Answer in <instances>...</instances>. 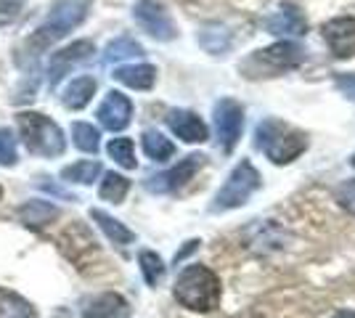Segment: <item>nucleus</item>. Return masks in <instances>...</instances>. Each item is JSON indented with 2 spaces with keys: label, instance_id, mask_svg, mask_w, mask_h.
Masks as SVG:
<instances>
[{
  "label": "nucleus",
  "instance_id": "f257e3e1",
  "mask_svg": "<svg viewBox=\"0 0 355 318\" xmlns=\"http://www.w3.org/2000/svg\"><path fill=\"white\" fill-rule=\"evenodd\" d=\"M90 14V0H56L51 6V11L45 16V21L37 27V32L27 40L30 56L43 53L45 48L64 40L72 30H77Z\"/></svg>",
  "mask_w": 355,
  "mask_h": 318
},
{
  "label": "nucleus",
  "instance_id": "f03ea898",
  "mask_svg": "<svg viewBox=\"0 0 355 318\" xmlns=\"http://www.w3.org/2000/svg\"><path fill=\"white\" fill-rule=\"evenodd\" d=\"M173 294L183 308L196 310V313H209L220 305V279L209 271L207 265L193 263L178 273Z\"/></svg>",
  "mask_w": 355,
  "mask_h": 318
},
{
  "label": "nucleus",
  "instance_id": "7ed1b4c3",
  "mask_svg": "<svg viewBox=\"0 0 355 318\" xmlns=\"http://www.w3.org/2000/svg\"><path fill=\"white\" fill-rule=\"evenodd\" d=\"M254 143L273 165H289L300 154L308 152V136L295 125L276 117H268L254 130Z\"/></svg>",
  "mask_w": 355,
  "mask_h": 318
},
{
  "label": "nucleus",
  "instance_id": "20e7f679",
  "mask_svg": "<svg viewBox=\"0 0 355 318\" xmlns=\"http://www.w3.org/2000/svg\"><path fill=\"white\" fill-rule=\"evenodd\" d=\"M19 133L24 146L37 157L45 159H56L67 152V138L56 122L48 114H37V112H21L19 114Z\"/></svg>",
  "mask_w": 355,
  "mask_h": 318
},
{
  "label": "nucleus",
  "instance_id": "39448f33",
  "mask_svg": "<svg viewBox=\"0 0 355 318\" xmlns=\"http://www.w3.org/2000/svg\"><path fill=\"white\" fill-rule=\"evenodd\" d=\"M260 186H263V178H260V173L254 170L250 159H241L234 170H231V175H228V181L223 183V188L215 194L212 199V212H228V210H239V207H244L247 202L252 199V194H257L260 191Z\"/></svg>",
  "mask_w": 355,
  "mask_h": 318
},
{
  "label": "nucleus",
  "instance_id": "423d86ee",
  "mask_svg": "<svg viewBox=\"0 0 355 318\" xmlns=\"http://www.w3.org/2000/svg\"><path fill=\"white\" fill-rule=\"evenodd\" d=\"M302 61H305V51L297 46V43H292V40H282L276 46H268L263 51H257L244 64V69L252 72L250 77L260 75V72H266V77H273L279 75V72H286V69H295Z\"/></svg>",
  "mask_w": 355,
  "mask_h": 318
},
{
  "label": "nucleus",
  "instance_id": "0eeeda50",
  "mask_svg": "<svg viewBox=\"0 0 355 318\" xmlns=\"http://www.w3.org/2000/svg\"><path fill=\"white\" fill-rule=\"evenodd\" d=\"M133 19L138 21L141 30L151 35L154 40H159V43H170L178 37L175 21L170 19L167 8L159 0H138L133 8Z\"/></svg>",
  "mask_w": 355,
  "mask_h": 318
},
{
  "label": "nucleus",
  "instance_id": "6e6552de",
  "mask_svg": "<svg viewBox=\"0 0 355 318\" xmlns=\"http://www.w3.org/2000/svg\"><path fill=\"white\" fill-rule=\"evenodd\" d=\"M215 130H218V143L225 154H231L236 149L241 130H244V109L234 98H220L215 104Z\"/></svg>",
  "mask_w": 355,
  "mask_h": 318
},
{
  "label": "nucleus",
  "instance_id": "1a4fd4ad",
  "mask_svg": "<svg viewBox=\"0 0 355 318\" xmlns=\"http://www.w3.org/2000/svg\"><path fill=\"white\" fill-rule=\"evenodd\" d=\"M205 159H207L205 154H189L186 159H180V162H178L175 167H170L167 173H159V175L148 178L146 191H151V194H173V191H180V188L205 167Z\"/></svg>",
  "mask_w": 355,
  "mask_h": 318
},
{
  "label": "nucleus",
  "instance_id": "9d476101",
  "mask_svg": "<svg viewBox=\"0 0 355 318\" xmlns=\"http://www.w3.org/2000/svg\"><path fill=\"white\" fill-rule=\"evenodd\" d=\"M61 249L77 268H85L90 258L98 255V244H96L93 233L88 231V226H83V223H72L61 233Z\"/></svg>",
  "mask_w": 355,
  "mask_h": 318
},
{
  "label": "nucleus",
  "instance_id": "9b49d317",
  "mask_svg": "<svg viewBox=\"0 0 355 318\" xmlns=\"http://www.w3.org/2000/svg\"><path fill=\"white\" fill-rule=\"evenodd\" d=\"M96 117H98V122L104 125L106 130L119 133V130H125L130 125V120H133V101L128 96H122L119 91H109L106 98L101 101V106H98Z\"/></svg>",
  "mask_w": 355,
  "mask_h": 318
},
{
  "label": "nucleus",
  "instance_id": "f8f14e48",
  "mask_svg": "<svg viewBox=\"0 0 355 318\" xmlns=\"http://www.w3.org/2000/svg\"><path fill=\"white\" fill-rule=\"evenodd\" d=\"M93 53H96V48H93L90 40H77V43L67 46L64 51H59V53H53V59H51V69H48L51 85H59L61 80L69 75L74 67H80V64L90 61Z\"/></svg>",
  "mask_w": 355,
  "mask_h": 318
},
{
  "label": "nucleus",
  "instance_id": "ddd939ff",
  "mask_svg": "<svg viewBox=\"0 0 355 318\" xmlns=\"http://www.w3.org/2000/svg\"><path fill=\"white\" fill-rule=\"evenodd\" d=\"M324 40L329 43L337 59H353L355 56V19L353 16H337L324 24Z\"/></svg>",
  "mask_w": 355,
  "mask_h": 318
},
{
  "label": "nucleus",
  "instance_id": "4468645a",
  "mask_svg": "<svg viewBox=\"0 0 355 318\" xmlns=\"http://www.w3.org/2000/svg\"><path fill=\"white\" fill-rule=\"evenodd\" d=\"M167 127H170L180 141H186V143H205L209 138L207 125L202 122L199 114H193L189 109H173V112L167 114Z\"/></svg>",
  "mask_w": 355,
  "mask_h": 318
},
{
  "label": "nucleus",
  "instance_id": "2eb2a0df",
  "mask_svg": "<svg viewBox=\"0 0 355 318\" xmlns=\"http://www.w3.org/2000/svg\"><path fill=\"white\" fill-rule=\"evenodd\" d=\"M266 30L279 37H300L308 32V19L295 3H284L276 14L266 19Z\"/></svg>",
  "mask_w": 355,
  "mask_h": 318
},
{
  "label": "nucleus",
  "instance_id": "dca6fc26",
  "mask_svg": "<svg viewBox=\"0 0 355 318\" xmlns=\"http://www.w3.org/2000/svg\"><path fill=\"white\" fill-rule=\"evenodd\" d=\"M83 318H130V305L117 292H104L90 300Z\"/></svg>",
  "mask_w": 355,
  "mask_h": 318
},
{
  "label": "nucleus",
  "instance_id": "f3484780",
  "mask_svg": "<svg viewBox=\"0 0 355 318\" xmlns=\"http://www.w3.org/2000/svg\"><path fill=\"white\" fill-rule=\"evenodd\" d=\"M112 77L133 91H148L157 82V69L151 64H128V67H117Z\"/></svg>",
  "mask_w": 355,
  "mask_h": 318
},
{
  "label": "nucleus",
  "instance_id": "a211bd4d",
  "mask_svg": "<svg viewBox=\"0 0 355 318\" xmlns=\"http://www.w3.org/2000/svg\"><path fill=\"white\" fill-rule=\"evenodd\" d=\"M96 80L88 75L77 77L72 80L67 88H64V96H61V104L67 106V109H72V112H80V109H85L90 104V98L96 96Z\"/></svg>",
  "mask_w": 355,
  "mask_h": 318
},
{
  "label": "nucleus",
  "instance_id": "6ab92c4d",
  "mask_svg": "<svg viewBox=\"0 0 355 318\" xmlns=\"http://www.w3.org/2000/svg\"><path fill=\"white\" fill-rule=\"evenodd\" d=\"M19 218H21L24 226L43 228L59 218V207L51 204V202H45V199H32V202H27V204L19 210Z\"/></svg>",
  "mask_w": 355,
  "mask_h": 318
},
{
  "label": "nucleus",
  "instance_id": "aec40b11",
  "mask_svg": "<svg viewBox=\"0 0 355 318\" xmlns=\"http://www.w3.org/2000/svg\"><path fill=\"white\" fill-rule=\"evenodd\" d=\"M90 218L98 223V228L106 233V239L112 244H117V247H128V244L135 242V233L130 228L125 226V223H119L117 218H112V215H106L104 210H90Z\"/></svg>",
  "mask_w": 355,
  "mask_h": 318
},
{
  "label": "nucleus",
  "instance_id": "412c9836",
  "mask_svg": "<svg viewBox=\"0 0 355 318\" xmlns=\"http://www.w3.org/2000/svg\"><path fill=\"white\" fill-rule=\"evenodd\" d=\"M144 152H146L148 159L154 162H167L173 154H175V146L170 138H164L159 130H146L144 133Z\"/></svg>",
  "mask_w": 355,
  "mask_h": 318
},
{
  "label": "nucleus",
  "instance_id": "4be33fe9",
  "mask_svg": "<svg viewBox=\"0 0 355 318\" xmlns=\"http://www.w3.org/2000/svg\"><path fill=\"white\" fill-rule=\"evenodd\" d=\"M138 56H144V46L135 43L133 37H117V40H112L104 51L106 64H114V61H125V59H138Z\"/></svg>",
  "mask_w": 355,
  "mask_h": 318
},
{
  "label": "nucleus",
  "instance_id": "5701e85b",
  "mask_svg": "<svg viewBox=\"0 0 355 318\" xmlns=\"http://www.w3.org/2000/svg\"><path fill=\"white\" fill-rule=\"evenodd\" d=\"M128 191H130V181H128L125 175H119V173H106L104 181H101V188H98V197L106 199V202H112V204H119L122 199L128 197Z\"/></svg>",
  "mask_w": 355,
  "mask_h": 318
},
{
  "label": "nucleus",
  "instance_id": "b1692460",
  "mask_svg": "<svg viewBox=\"0 0 355 318\" xmlns=\"http://www.w3.org/2000/svg\"><path fill=\"white\" fill-rule=\"evenodd\" d=\"M138 263H141V273H144V279H146L148 287H157V284L164 279V273H167L164 260L159 258L157 252H151V249H141Z\"/></svg>",
  "mask_w": 355,
  "mask_h": 318
},
{
  "label": "nucleus",
  "instance_id": "393cba45",
  "mask_svg": "<svg viewBox=\"0 0 355 318\" xmlns=\"http://www.w3.org/2000/svg\"><path fill=\"white\" fill-rule=\"evenodd\" d=\"M72 138H74V146L85 154H96L98 146H101V133L90 122H74Z\"/></svg>",
  "mask_w": 355,
  "mask_h": 318
},
{
  "label": "nucleus",
  "instance_id": "a878e982",
  "mask_svg": "<svg viewBox=\"0 0 355 318\" xmlns=\"http://www.w3.org/2000/svg\"><path fill=\"white\" fill-rule=\"evenodd\" d=\"M101 175V165L98 162H74V165L64 167L61 170V178L69 183H80V186H90V183L96 181Z\"/></svg>",
  "mask_w": 355,
  "mask_h": 318
},
{
  "label": "nucleus",
  "instance_id": "bb28decb",
  "mask_svg": "<svg viewBox=\"0 0 355 318\" xmlns=\"http://www.w3.org/2000/svg\"><path fill=\"white\" fill-rule=\"evenodd\" d=\"M106 152H109V157H112L119 167H125V170H135V167H138L135 146L130 138H112L109 146H106Z\"/></svg>",
  "mask_w": 355,
  "mask_h": 318
},
{
  "label": "nucleus",
  "instance_id": "cd10ccee",
  "mask_svg": "<svg viewBox=\"0 0 355 318\" xmlns=\"http://www.w3.org/2000/svg\"><path fill=\"white\" fill-rule=\"evenodd\" d=\"M199 43L207 53H225L231 46V35L218 24H212V27H205L199 32Z\"/></svg>",
  "mask_w": 355,
  "mask_h": 318
},
{
  "label": "nucleus",
  "instance_id": "c85d7f7f",
  "mask_svg": "<svg viewBox=\"0 0 355 318\" xmlns=\"http://www.w3.org/2000/svg\"><path fill=\"white\" fill-rule=\"evenodd\" d=\"M19 154H16V136L14 130L8 127H0V165L3 167H14Z\"/></svg>",
  "mask_w": 355,
  "mask_h": 318
},
{
  "label": "nucleus",
  "instance_id": "c756f323",
  "mask_svg": "<svg viewBox=\"0 0 355 318\" xmlns=\"http://www.w3.org/2000/svg\"><path fill=\"white\" fill-rule=\"evenodd\" d=\"M334 199H337V204H340L342 210L355 215V178L353 181L340 183L337 191H334Z\"/></svg>",
  "mask_w": 355,
  "mask_h": 318
},
{
  "label": "nucleus",
  "instance_id": "7c9ffc66",
  "mask_svg": "<svg viewBox=\"0 0 355 318\" xmlns=\"http://www.w3.org/2000/svg\"><path fill=\"white\" fill-rule=\"evenodd\" d=\"M21 8H24V0H0V30L14 24L21 16Z\"/></svg>",
  "mask_w": 355,
  "mask_h": 318
},
{
  "label": "nucleus",
  "instance_id": "2f4dec72",
  "mask_svg": "<svg viewBox=\"0 0 355 318\" xmlns=\"http://www.w3.org/2000/svg\"><path fill=\"white\" fill-rule=\"evenodd\" d=\"M334 85H337V91H340L347 101L355 104V72H350V75H337Z\"/></svg>",
  "mask_w": 355,
  "mask_h": 318
},
{
  "label": "nucleus",
  "instance_id": "473e14b6",
  "mask_svg": "<svg viewBox=\"0 0 355 318\" xmlns=\"http://www.w3.org/2000/svg\"><path fill=\"white\" fill-rule=\"evenodd\" d=\"M199 244H202L199 239H191V242H186V247H183V252H178V255H175V265H178V263H180L183 258H186V255H191L193 249H199Z\"/></svg>",
  "mask_w": 355,
  "mask_h": 318
},
{
  "label": "nucleus",
  "instance_id": "72a5a7b5",
  "mask_svg": "<svg viewBox=\"0 0 355 318\" xmlns=\"http://www.w3.org/2000/svg\"><path fill=\"white\" fill-rule=\"evenodd\" d=\"M334 318H355V313H350V310H342V313H337Z\"/></svg>",
  "mask_w": 355,
  "mask_h": 318
},
{
  "label": "nucleus",
  "instance_id": "f704fd0d",
  "mask_svg": "<svg viewBox=\"0 0 355 318\" xmlns=\"http://www.w3.org/2000/svg\"><path fill=\"white\" fill-rule=\"evenodd\" d=\"M0 197H3V186H0Z\"/></svg>",
  "mask_w": 355,
  "mask_h": 318
},
{
  "label": "nucleus",
  "instance_id": "c9c22d12",
  "mask_svg": "<svg viewBox=\"0 0 355 318\" xmlns=\"http://www.w3.org/2000/svg\"><path fill=\"white\" fill-rule=\"evenodd\" d=\"M353 167H355V157H353Z\"/></svg>",
  "mask_w": 355,
  "mask_h": 318
}]
</instances>
